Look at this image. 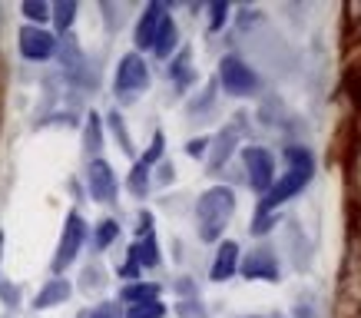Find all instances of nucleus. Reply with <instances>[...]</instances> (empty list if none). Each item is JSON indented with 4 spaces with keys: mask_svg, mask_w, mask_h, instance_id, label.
Instances as JSON below:
<instances>
[{
    "mask_svg": "<svg viewBox=\"0 0 361 318\" xmlns=\"http://www.w3.org/2000/svg\"><path fill=\"white\" fill-rule=\"evenodd\" d=\"M288 163H292V169L279 179V183H272L269 186V192H262V202H259V222H272L269 219V212H272L275 206H282L285 199H292L295 192H302V186H305L308 179H312V156L305 153V149H288Z\"/></svg>",
    "mask_w": 361,
    "mask_h": 318,
    "instance_id": "f257e3e1",
    "label": "nucleus"
},
{
    "mask_svg": "<svg viewBox=\"0 0 361 318\" xmlns=\"http://www.w3.org/2000/svg\"><path fill=\"white\" fill-rule=\"evenodd\" d=\"M232 212H235V196H232V189H226V186L209 189L206 196L199 199V206H196L199 239L202 242L219 239L222 232H226V226H229Z\"/></svg>",
    "mask_w": 361,
    "mask_h": 318,
    "instance_id": "f03ea898",
    "label": "nucleus"
},
{
    "mask_svg": "<svg viewBox=\"0 0 361 318\" xmlns=\"http://www.w3.org/2000/svg\"><path fill=\"white\" fill-rule=\"evenodd\" d=\"M83 239H87V222L80 219L77 212H70V216H66V222H63V236H60V245H56L54 265H50L56 275H60L66 265L77 259V252H80V245H83Z\"/></svg>",
    "mask_w": 361,
    "mask_h": 318,
    "instance_id": "7ed1b4c3",
    "label": "nucleus"
},
{
    "mask_svg": "<svg viewBox=\"0 0 361 318\" xmlns=\"http://www.w3.org/2000/svg\"><path fill=\"white\" fill-rule=\"evenodd\" d=\"M219 80H222V90L229 97H249L259 90V77L252 73V66H245L239 56H226L219 63Z\"/></svg>",
    "mask_w": 361,
    "mask_h": 318,
    "instance_id": "20e7f679",
    "label": "nucleus"
},
{
    "mask_svg": "<svg viewBox=\"0 0 361 318\" xmlns=\"http://www.w3.org/2000/svg\"><path fill=\"white\" fill-rule=\"evenodd\" d=\"M242 159H245L249 186L255 189V192H269V186L275 183V159H272V153L262 149V146H249V149L242 153Z\"/></svg>",
    "mask_w": 361,
    "mask_h": 318,
    "instance_id": "39448f33",
    "label": "nucleus"
},
{
    "mask_svg": "<svg viewBox=\"0 0 361 318\" xmlns=\"http://www.w3.org/2000/svg\"><path fill=\"white\" fill-rule=\"evenodd\" d=\"M90 196L97 202H113L116 199V176H113L106 159H90Z\"/></svg>",
    "mask_w": 361,
    "mask_h": 318,
    "instance_id": "423d86ee",
    "label": "nucleus"
},
{
    "mask_svg": "<svg viewBox=\"0 0 361 318\" xmlns=\"http://www.w3.org/2000/svg\"><path fill=\"white\" fill-rule=\"evenodd\" d=\"M56 50L54 33L40 30V27H23L20 30V54L27 60H50Z\"/></svg>",
    "mask_w": 361,
    "mask_h": 318,
    "instance_id": "0eeeda50",
    "label": "nucleus"
},
{
    "mask_svg": "<svg viewBox=\"0 0 361 318\" xmlns=\"http://www.w3.org/2000/svg\"><path fill=\"white\" fill-rule=\"evenodd\" d=\"M146 83H149V70L142 63V56L140 54L123 56L120 70H116V90L120 93H133V90H142Z\"/></svg>",
    "mask_w": 361,
    "mask_h": 318,
    "instance_id": "6e6552de",
    "label": "nucleus"
},
{
    "mask_svg": "<svg viewBox=\"0 0 361 318\" xmlns=\"http://www.w3.org/2000/svg\"><path fill=\"white\" fill-rule=\"evenodd\" d=\"M163 17H166L163 4H149V7L142 11L140 23H136V33H133V37H136V47H140V50H149V47H153L156 30H159Z\"/></svg>",
    "mask_w": 361,
    "mask_h": 318,
    "instance_id": "1a4fd4ad",
    "label": "nucleus"
},
{
    "mask_svg": "<svg viewBox=\"0 0 361 318\" xmlns=\"http://www.w3.org/2000/svg\"><path fill=\"white\" fill-rule=\"evenodd\" d=\"M235 269H239V245L235 242H222L219 252H216V262H212V282H226V279H232L235 275Z\"/></svg>",
    "mask_w": 361,
    "mask_h": 318,
    "instance_id": "9d476101",
    "label": "nucleus"
},
{
    "mask_svg": "<svg viewBox=\"0 0 361 318\" xmlns=\"http://www.w3.org/2000/svg\"><path fill=\"white\" fill-rule=\"evenodd\" d=\"M242 275H245V279H279V265H275V259L265 252V249H259V252H252L249 259H245Z\"/></svg>",
    "mask_w": 361,
    "mask_h": 318,
    "instance_id": "9b49d317",
    "label": "nucleus"
},
{
    "mask_svg": "<svg viewBox=\"0 0 361 318\" xmlns=\"http://www.w3.org/2000/svg\"><path fill=\"white\" fill-rule=\"evenodd\" d=\"M70 282L66 279H54V282H47L44 288H40V295L33 298V308H54V305H60V302H66L70 298Z\"/></svg>",
    "mask_w": 361,
    "mask_h": 318,
    "instance_id": "f8f14e48",
    "label": "nucleus"
},
{
    "mask_svg": "<svg viewBox=\"0 0 361 318\" xmlns=\"http://www.w3.org/2000/svg\"><path fill=\"white\" fill-rule=\"evenodd\" d=\"M176 40H179V30H176L173 17H163V23H159V30H156V40H153V50L159 60H166V56L176 50Z\"/></svg>",
    "mask_w": 361,
    "mask_h": 318,
    "instance_id": "ddd939ff",
    "label": "nucleus"
},
{
    "mask_svg": "<svg viewBox=\"0 0 361 318\" xmlns=\"http://www.w3.org/2000/svg\"><path fill=\"white\" fill-rule=\"evenodd\" d=\"M133 249H136V259H140L142 269H153V265H159V249H156V236H153V232H142L140 242H136Z\"/></svg>",
    "mask_w": 361,
    "mask_h": 318,
    "instance_id": "4468645a",
    "label": "nucleus"
},
{
    "mask_svg": "<svg viewBox=\"0 0 361 318\" xmlns=\"http://www.w3.org/2000/svg\"><path fill=\"white\" fill-rule=\"evenodd\" d=\"M156 295H159V286H153V282H133V286L123 288V298H126L130 305H142V302H156Z\"/></svg>",
    "mask_w": 361,
    "mask_h": 318,
    "instance_id": "2eb2a0df",
    "label": "nucleus"
},
{
    "mask_svg": "<svg viewBox=\"0 0 361 318\" xmlns=\"http://www.w3.org/2000/svg\"><path fill=\"white\" fill-rule=\"evenodd\" d=\"M54 23H56V30H70V23H73V17H77V0H56V7L54 11Z\"/></svg>",
    "mask_w": 361,
    "mask_h": 318,
    "instance_id": "dca6fc26",
    "label": "nucleus"
},
{
    "mask_svg": "<svg viewBox=\"0 0 361 318\" xmlns=\"http://www.w3.org/2000/svg\"><path fill=\"white\" fill-rule=\"evenodd\" d=\"M232 146H235V130H226L219 140H216V149H212V163H209V166H212V169H219V166L229 159Z\"/></svg>",
    "mask_w": 361,
    "mask_h": 318,
    "instance_id": "f3484780",
    "label": "nucleus"
},
{
    "mask_svg": "<svg viewBox=\"0 0 361 318\" xmlns=\"http://www.w3.org/2000/svg\"><path fill=\"white\" fill-rule=\"evenodd\" d=\"M130 189H133V196H146V189H149V166H142V163L133 166Z\"/></svg>",
    "mask_w": 361,
    "mask_h": 318,
    "instance_id": "a211bd4d",
    "label": "nucleus"
},
{
    "mask_svg": "<svg viewBox=\"0 0 361 318\" xmlns=\"http://www.w3.org/2000/svg\"><path fill=\"white\" fill-rule=\"evenodd\" d=\"M166 308L163 302L156 298V302H142V305H130V312H126V318H163Z\"/></svg>",
    "mask_w": 361,
    "mask_h": 318,
    "instance_id": "6ab92c4d",
    "label": "nucleus"
},
{
    "mask_svg": "<svg viewBox=\"0 0 361 318\" xmlns=\"http://www.w3.org/2000/svg\"><path fill=\"white\" fill-rule=\"evenodd\" d=\"M116 236H120V226H116L113 219L99 222V226H97V236H93V239H97V249H110Z\"/></svg>",
    "mask_w": 361,
    "mask_h": 318,
    "instance_id": "aec40b11",
    "label": "nucleus"
},
{
    "mask_svg": "<svg viewBox=\"0 0 361 318\" xmlns=\"http://www.w3.org/2000/svg\"><path fill=\"white\" fill-rule=\"evenodd\" d=\"M99 146H103V136H99V116L97 113H90L87 116V153L97 156Z\"/></svg>",
    "mask_w": 361,
    "mask_h": 318,
    "instance_id": "412c9836",
    "label": "nucleus"
},
{
    "mask_svg": "<svg viewBox=\"0 0 361 318\" xmlns=\"http://www.w3.org/2000/svg\"><path fill=\"white\" fill-rule=\"evenodd\" d=\"M23 17L33 23H44L50 17V7H47L44 0H23Z\"/></svg>",
    "mask_w": 361,
    "mask_h": 318,
    "instance_id": "4be33fe9",
    "label": "nucleus"
},
{
    "mask_svg": "<svg viewBox=\"0 0 361 318\" xmlns=\"http://www.w3.org/2000/svg\"><path fill=\"white\" fill-rule=\"evenodd\" d=\"M163 149H166V140H163V133H156L153 136V143H149V149H146V156H142L140 163L142 166H153L159 156H163Z\"/></svg>",
    "mask_w": 361,
    "mask_h": 318,
    "instance_id": "5701e85b",
    "label": "nucleus"
},
{
    "mask_svg": "<svg viewBox=\"0 0 361 318\" xmlns=\"http://www.w3.org/2000/svg\"><path fill=\"white\" fill-rule=\"evenodd\" d=\"M209 17H212V20H209V27H212V30H222V23H226V17H229V4H226V0L212 4Z\"/></svg>",
    "mask_w": 361,
    "mask_h": 318,
    "instance_id": "b1692460",
    "label": "nucleus"
},
{
    "mask_svg": "<svg viewBox=\"0 0 361 318\" xmlns=\"http://www.w3.org/2000/svg\"><path fill=\"white\" fill-rule=\"evenodd\" d=\"M110 126H113V133H116V140H120L123 149H126V153H133V146H130V140H126V126H123L120 113H110Z\"/></svg>",
    "mask_w": 361,
    "mask_h": 318,
    "instance_id": "393cba45",
    "label": "nucleus"
},
{
    "mask_svg": "<svg viewBox=\"0 0 361 318\" xmlns=\"http://www.w3.org/2000/svg\"><path fill=\"white\" fill-rule=\"evenodd\" d=\"M83 318H123V315H120V305H113V302H103V305H97L93 312H87Z\"/></svg>",
    "mask_w": 361,
    "mask_h": 318,
    "instance_id": "a878e982",
    "label": "nucleus"
},
{
    "mask_svg": "<svg viewBox=\"0 0 361 318\" xmlns=\"http://www.w3.org/2000/svg\"><path fill=\"white\" fill-rule=\"evenodd\" d=\"M140 259H136V249H133L130 245V255H126V262H123V269H120V275L123 279H136V275H140Z\"/></svg>",
    "mask_w": 361,
    "mask_h": 318,
    "instance_id": "bb28decb",
    "label": "nucleus"
},
{
    "mask_svg": "<svg viewBox=\"0 0 361 318\" xmlns=\"http://www.w3.org/2000/svg\"><path fill=\"white\" fill-rule=\"evenodd\" d=\"M202 149H206V140H192V143H186V153L189 156H199Z\"/></svg>",
    "mask_w": 361,
    "mask_h": 318,
    "instance_id": "cd10ccee",
    "label": "nucleus"
},
{
    "mask_svg": "<svg viewBox=\"0 0 361 318\" xmlns=\"http://www.w3.org/2000/svg\"><path fill=\"white\" fill-rule=\"evenodd\" d=\"M0 252H4V232H0Z\"/></svg>",
    "mask_w": 361,
    "mask_h": 318,
    "instance_id": "c85d7f7f",
    "label": "nucleus"
}]
</instances>
